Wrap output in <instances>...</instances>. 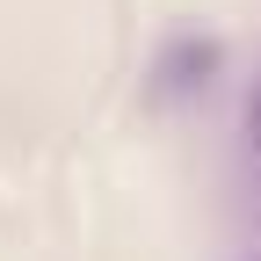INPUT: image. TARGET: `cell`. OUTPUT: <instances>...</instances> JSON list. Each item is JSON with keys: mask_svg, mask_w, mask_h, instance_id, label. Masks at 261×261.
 Returning <instances> with one entry per match:
<instances>
[{"mask_svg": "<svg viewBox=\"0 0 261 261\" xmlns=\"http://www.w3.org/2000/svg\"><path fill=\"white\" fill-rule=\"evenodd\" d=\"M247 145L261 152V80H254V94H247Z\"/></svg>", "mask_w": 261, "mask_h": 261, "instance_id": "2", "label": "cell"}, {"mask_svg": "<svg viewBox=\"0 0 261 261\" xmlns=\"http://www.w3.org/2000/svg\"><path fill=\"white\" fill-rule=\"evenodd\" d=\"M218 80V37H174L152 65V102H189Z\"/></svg>", "mask_w": 261, "mask_h": 261, "instance_id": "1", "label": "cell"}]
</instances>
